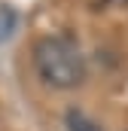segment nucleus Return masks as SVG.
Instances as JSON below:
<instances>
[{
    "label": "nucleus",
    "mask_w": 128,
    "mask_h": 131,
    "mask_svg": "<svg viewBox=\"0 0 128 131\" xmlns=\"http://www.w3.org/2000/svg\"><path fill=\"white\" fill-rule=\"evenodd\" d=\"M15 31V9L12 6H0V43L3 40H9V34Z\"/></svg>",
    "instance_id": "7ed1b4c3"
},
{
    "label": "nucleus",
    "mask_w": 128,
    "mask_h": 131,
    "mask_svg": "<svg viewBox=\"0 0 128 131\" xmlns=\"http://www.w3.org/2000/svg\"><path fill=\"white\" fill-rule=\"evenodd\" d=\"M67 131H101V128H98V125L86 116V113L70 110V113H67Z\"/></svg>",
    "instance_id": "f03ea898"
},
{
    "label": "nucleus",
    "mask_w": 128,
    "mask_h": 131,
    "mask_svg": "<svg viewBox=\"0 0 128 131\" xmlns=\"http://www.w3.org/2000/svg\"><path fill=\"white\" fill-rule=\"evenodd\" d=\"M34 61H37L40 76L55 89H73L86 76V64H82L79 49L67 40H58V37L40 40L34 49Z\"/></svg>",
    "instance_id": "f257e3e1"
},
{
    "label": "nucleus",
    "mask_w": 128,
    "mask_h": 131,
    "mask_svg": "<svg viewBox=\"0 0 128 131\" xmlns=\"http://www.w3.org/2000/svg\"><path fill=\"white\" fill-rule=\"evenodd\" d=\"M86 3H89V6H104L107 0H86Z\"/></svg>",
    "instance_id": "20e7f679"
}]
</instances>
